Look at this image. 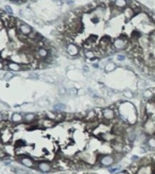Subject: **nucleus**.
Masks as SVG:
<instances>
[{"mask_svg": "<svg viewBox=\"0 0 155 174\" xmlns=\"http://www.w3.org/2000/svg\"><path fill=\"white\" fill-rule=\"evenodd\" d=\"M32 27L30 26V25H28L26 24V22H24V24L20 26V28L18 29V32H20L21 34H24V35H29L30 33H31V31H32Z\"/></svg>", "mask_w": 155, "mask_h": 174, "instance_id": "2eb2a0df", "label": "nucleus"}, {"mask_svg": "<svg viewBox=\"0 0 155 174\" xmlns=\"http://www.w3.org/2000/svg\"><path fill=\"white\" fill-rule=\"evenodd\" d=\"M97 163H99L100 168L108 169L110 167H113V166L116 165L115 156H114V154H111V153H105V154L98 155Z\"/></svg>", "mask_w": 155, "mask_h": 174, "instance_id": "f257e3e1", "label": "nucleus"}, {"mask_svg": "<svg viewBox=\"0 0 155 174\" xmlns=\"http://www.w3.org/2000/svg\"><path fill=\"white\" fill-rule=\"evenodd\" d=\"M116 59L118 62H122V60H125V55H123V54H117L116 55Z\"/></svg>", "mask_w": 155, "mask_h": 174, "instance_id": "f704fd0d", "label": "nucleus"}, {"mask_svg": "<svg viewBox=\"0 0 155 174\" xmlns=\"http://www.w3.org/2000/svg\"><path fill=\"white\" fill-rule=\"evenodd\" d=\"M154 92L152 91V89H149V88H147V89H144V91H142V98H144V100L146 101V102H148V101H151L152 99L154 98Z\"/></svg>", "mask_w": 155, "mask_h": 174, "instance_id": "dca6fc26", "label": "nucleus"}, {"mask_svg": "<svg viewBox=\"0 0 155 174\" xmlns=\"http://www.w3.org/2000/svg\"><path fill=\"white\" fill-rule=\"evenodd\" d=\"M122 15H123L124 19L128 20V21H131V20L136 16L134 10L132 9V7H124V9L122 10Z\"/></svg>", "mask_w": 155, "mask_h": 174, "instance_id": "9b49d317", "label": "nucleus"}, {"mask_svg": "<svg viewBox=\"0 0 155 174\" xmlns=\"http://www.w3.org/2000/svg\"><path fill=\"white\" fill-rule=\"evenodd\" d=\"M146 145H148L151 152H155V135L154 136H148L146 140Z\"/></svg>", "mask_w": 155, "mask_h": 174, "instance_id": "f3484780", "label": "nucleus"}, {"mask_svg": "<svg viewBox=\"0 0 155 174\" xmlns=\"http://www.w3.org/2000/svg\"><path fill=\"white\" fill-rule=\"evenodd\" d=\"M14 77H15V72L6 71V72H4V74L2 75V80H4V81H10V80L13 79Z\"/></svg>", "mask_w": 155, "mask_h": 174, "instance_id": "393cba45", "label": "nucleus"}, {"mask_svg": "<svg viewBox=\"0 0 155 174\" xmlns=\"http://www.w3.org/2000/svg\"><path fill=\"white\" fill-rule=\"evenodd\" d=\"M112 44H113V40H112L111 36H108V35H103L101 38H99V46L102 48L103 50L105 49V47L110 46Z\"/></svg>", "mask_w": 155, "mask_h": 174, "instance_id": "f8f14e48", "label": "nucleus"}, {"mask_svg": "<svg viewBox=\"0 0 155 174\" xmlns=\"http://www.w3.org/2000/svg\"><path fill=\"white\" fill-rule=\"evenodd\" d=\"M12 173L13 174H29L26 169H24V167H17V166H11L10 167Z\"/></svg>", "mask_w": 155, "mask_h": 174, "instance_id": "a211bd4d", "label": "nucleus"}, {"mask_svg": "<svg viewBox=\"0 0 155 174\" xmlns=\"http://www.w3.org/2000/svg\"><path fill=\"white\" fill-rule=\"evenodd\" d=\"M15 159H16V161L21 166V167H24L26 169H33V170H34L35 166H36V161H35V159L29 155H25V154L16 155Z\"/></svg>", "mask_w": 155, "mask_h": 174, "instance_id": "f03ea898", "label": "nucleus"}, {"mask_svg": "<svg viewBox=\"0 0 155 174\" xmlns=\"http://www.w3.org/2000/svg\"><path fill=\"white\" fill-rule=\"evenodd\" d=\"M17 34H18V31H17L16 28H9V29H7V35L10 40H18L17 39Z\"/></svg>", "mask_w": 155, "mask_h": 174, "instance_id": "4468645a", "label": "nucleus"}, {"mask_svg": "<svg viewBox=\"0 0 155 174\" xmlns=\"http://www.w3.org/2000/svg\"><path fill=\"white\" fill-rule=\"evenodd\" d=\"M14 147L16 150H20V149H24L26 147V141L24 139H17L16 141L14 142Z\"/></svg>", "mask_w": 155, "mask_h": 174, "instance_id": "b1692460", "label": "nucleus"}, {"mask_svg": "<svg viewBox=\"0 0 155 174\" xmlns=\"http://www.w3.org/2000/svg\"><path fill=\"white\" fill-rule=\"evenodd\" d=\"M142 132L147 136H154L155 135V120L153 118H149L141 123Z\"/></svg>", "mask_w": 155, "mask_h": 174, "instance_id": "39448f33", "label": "nucleus"}, {"mask_svg": "<svg viewBox=\"0 0 155 174\" xmlns=\"http://www.w3.org/2000/svg\"><path fill=\"white\" fill-rule=\"evenodd\" d=\"M9 1H12V2H14V3H18L19 0H9Z\"/></svg>", "mask_w": 155, "mask_h": 174, "instance_id": "a19ab883", "label": "nucleus"}, {"mask_svg": "<svg viewBox=\"0 0 155 174\" xmlns=\"http://www.w3.org/2000/svg\"><path fill=\"white\" fill-rule=\"evenodd\" d=\"M114 4L117 7H119V9H124V7H128V0H115L114 1Z\"/></svg>", "mask_w": 155, "mask_h": 174, "instance_id": "5701e85b", "label": "nucleus"}, {"mask_svg": "<svg viewBox=\"0 0 155 174\" xmlns=\"http://www.w3.org/2000/svg\"><path fill=\"white\" fill-rule=\"evenodd\" d=\"M7 157H10V156H7L6 151L3 150V148H0V160H4Z\"/></svg>", "mask_w": 155, "mask_h": 174, "instance_id": "473e14b6", "label": "nucleus"}, {"mask_svg": "<svg viewBox=\"0 0 155 174\" xmlns=\"http://www.w3.org/2000/svg\"><path fill=\"white\" fill-rule=\"evenodd\" d=\"M4 121V116H3V112L0 110V124Z\"/></svg>", "mask_w": 155, "mask_h": 174, "instance_id": "c9c22d12", "label": "nucleus"}, {"mask_svg": "<svg viewBox=\"0 0 155 174\" xmlns=\"http://www.w3.org/2000/svg\"><path fill=\"white\" fill-rule=\"evenodd\" d=\"M140 168L141 167L138 165V163H131L128 167L125 168V170L129 174H137L138 171L140 170Z\"/></svg>", "mask_w": 155, "mask_h": 174, "instance_id": "ddd939ff", "label": "nucleus"}, {"mask_svg": "<svg viewBox=\"0 0 155 174\" xmlns=\"http://www.w3.org/2000/svg\"><path fill=\"white\" fill-rule=\"evenodd\" d=\"M4 67H6V65H4V63L2 62L1 60H0V70H3Z\"/></svg>", "mask_w": 155, "mask_h": 174, "instance_id": "4c0bfd02", "label": "nucleus"}, {"mask_svg": "<svg viewBox=\"0 0 155 174\" xmlns=\"http://www.w3.org/2000/svg\"><path fill=\"white\" fill-rule=\"evenodd\" d=\"M6 65V67L9 71H12V72H20L22 71V65L21 64H18V63H15V62H9L7 64H4Z\"/></svg>", "mask_w": 155, "mask_h": 174, "instance_id": "9d476101", "label": "nucleus"}, {"mask_svg": "<svg viewBox=\"0 0 155 174\" xmlns=\"http://www.w3.org/2000/svg\"><path fill=\"white\" fill-rule=\"evenodd\" d=\"M115 174H129L128 172H126V170H120V171H118L117 173Z\"/></svg>", "mask_w": 155, "mask_h": 174, "instance_id": "58836bf2", "label": "nucleus"}, {"mask_svg": "<svg viewBox=\"0 0 155 174\" xmlns=\"http://www.w3.org/2000/svg\"><path fill=\"white\" fill-rule=\"evenodd\" d=\"M83 71H84L85 74H88V72H89V67H88L87 65H84V66H83Z\"/></svg>", "mask_w": 155, "mask_h": 174, "instance_id": "e433bc0d", "label": "nucleus"}, {"mask_svg": "<svg viewBox=\"0 0 155 174\" xmlns=\"http://www.w3.org/2000/svg\"><path fill=\"white\" fill-rule=\"evenodd\" d=\"M37 123H39V128H43V130H50V128L55 127L57 124V121L51 120L49 118H40V119H37Z\"/></svg>", "mask_w": 155, "mask_h": 174, "instance_id": "423d86ee", "label": "nucleus"}, {"mask_svg": "<svg viewBox=\"0 0 155 174\" xmlns=\"http://www.w3.org/2000/svg\"><path fill=\"white\" fill-rule=\"evenodd\" d=\"M37 119H39L37 113L28 112L26 114H24V123H26V124H32V123L36 122Z\"/></svg>", "mask_w": 155, "mask_h": 174, "instance_id": "1a4fd4ad", "label": "nucleus"}, {"mask_svg": "<svg viewBox=\"0 0 155 174\" xmlns=\"http://www.w3.org/2000/svg\"><path fill=\"white\" fill-rule=\"evenodd\" d=\"M89 17H90V22L93 25H98V24H100L101 22V19L100 18H98V17H96V16H91V15L89 14Z\"/></svg>", "mask_w": 155, "mask_h": 174, "instance_id": "2f4dec72", "label": "nucleus"}, {"mask_svg": "<svg viewBox=\"0 0 155 174\" xmlns=\"http://www.w3.org/2000/svg\"><path fill=\"white\" fill-rule=\"evenodd\" d=\"M35 171H39V172H43L46 174L53 173L54 171V166L51 161L47 160V159H42L36 161V166L34 168Z\"/></svg>", "mask_w": 155, "mask_h": 174, "instance_id": "20e7f679", "label": "nucleus"}, {"mask_svg": "<svg viewBox=\"0 0 155 174\" xmlns=\"http://www.w3.org/2000/svg\"><path fill=\"white\" fill-rule=\"evenodd\" d=\"M120 170H121V166H118V165H115V166H113V167H110L107 169V171L110 174H115Z\"/></svg>", "mask_w": 155, "mask_h": 174, "instance_id": "bb28decb", "label": "nucleus"}, {"mask_svg": "<svg viewBox=\"0 0 155 174\" xmlns=\"http://www.w3.org/2000/svg\"><path fill=\"white\" fill-rule=\"evenodd\" d=\"M122 95H123V97H124V98H126V99H132V98L134 97V92H133V91H131V90H130V89H125V90H123Z\"/></svg>", "mask_w": 155, "mask_h": 174, "instance_id": "c85d7f7f", "label": "nucleus"}, {"mask_svg": "<svg viewBox=\"0 0 155 174\" xmlns=\"http://www.w3.org/2000/svg\"><path fill=\"white\" fill-rule=\"evenodd\" d=\"M66 95H68V96H77L78 95V89L75 87L67 88V92H66Z\"/></svg>", "mask_w": 155, "mask_h": 174, "instance_id": "c756f323", "label": "nucleus"}, {"mask_svg": "<svg viewBox=\"0 0 155 174\" xmlns=\"http://www.w3.org/2000/svg\"><path fill=\"white\" fill-rule=\"evenodd\" d=\"M93 101H95V103L97 105H99V106L101 107V105H103L104 103H105V100L103 99L102 97H101V96H97V97H95V98H93Z\"/></svg>", "mask_w": 155, "mask_h": 174, "instance_id": "cd10ccee", "label": "nucleus"}, {"mask_svg": "<svg viewBox=\"0 0 155 174\" xmlns=\"http://www.w3.org/2000/svg\"><path fill=\"white\" fill-rule=\"evenodd\" d=\"M53 110H55V112H66L67 110V105L62 102H57L53 105Z\"/></svg>", "mask_w": 155, "mask_h": 174, "instance_id": "aec40b11", "label": "nucleus"}, {"mask_svg": "<svg viewBox=\"0 0 155 174\" xmlns=\"http://www.w3.org/2000/svg\"><path fill=\"white\" fill-rule=\"evenodd\" d=\"M81 48L78 46L75 42H70V44L67 45V48H66V52H67V56L70 57V59H78V55L80 53Z\"/></svg>", "mask_w": 155, "mask_h": 174, "instance_id": "0eeeda50", "label": "nucleus"}, {"mask_svg": "<svg viewBox=\"0 0 155 174\" xmlns=\"http://www.w3.org/2000/svg\"><path fill=\"white\" fill-rule=\"evenodd\" d=\"M10 121L16 127V125L22 124L24 123V114L21 112H15L11 115V118H10Z\"/></svg>", "mask_w": 155, "mask_h": 174, "instance_id": "6e6552de", "label": "nucleus"}, {"mask_svg": "<svg viewBox=\"0 0 155 174\" xmlns=\"http://www.w3.org/2000/svg\"><path fill=\"white\" fill-rule=\"evenodd\" d=\"M96 7H97V3H96V1H95V2H89V3L83 6V10H84V13L89 14L96 9Z\"/></svg>", "mask_w": 155, "mask_h": 174, "instance_id": "6ab92c4d", "label": "nucleus"}, {"mask_svg": "<svg viewBox=\"0 0 155 174\" xmlns=\"http://www.w3.org/2000/svg\"><path fill=\"white\" fill-rule=\"evenodd\" d=\"M117 68V65L115 64L114 62H108L105 64V66H104V70H105V72H113L114 70H116Z\"/></svg>", "mask_w": 155, "mask_h": 174, "instance_id": "412c9836", "label": "nucleus"}, {"mask_svg": "<svg viewBox=\"0 0 155 174\" xmlns=\"http://www.w3.org/2000/svg\"><path fill=\"white\" fill-rule=\"evenodd\" d=\"M137 87H138L139 90H144L148 88V84L144 80H139L138 83H137Z\"/></svg>", "mask_w": 155, "mask_h": 174, "instance_id": "a878e982", "label": "nucleus"}, {"mask_svg": "<svg viewBox=\"0 0 155 174\" xmlns=\"http://www.w3.org/2000/svg\"><path fill=\"white\" fill-rule=\"evenodd\" d=\"M3 10L7 12V14H10V15H13V10H12L11 6H9V4H7V6H4Z\"/></svg>", "mask_w": 155, "mask_h": 174, "instance_id": "72a5a7b5", "label": "nucleus"}, {"mask_svg": "<svg viewBox=\"0 0 155 174\" xmlns=\"http://www.w3.org/2000/svg\"><path fill=\"white\" fill-rule=\"evenodd\" d=\"M39 80L44 81V82H46V83H50V84H54L55 83V79H53L51 75H48V74L39 75Z\"/></svg>", "mask_w": 155, "mask_h": 174, "instance_id": "4be33fe9", "label": "nucleus"}, {"mask_svg": "<svg viewBox=\"0 0 155 174\" xmlns=\"http://www.w3.org/2000/svg\"><path fill=\"white\" fill-rule=\"evenodd\" d=\"M81 94H85V90L83 89V88H80V89H78V95H81Z\"/></svg>", "mask_w": 155, "mask_h": 174, "instance_id": "ea45409f", "label": "nucleus"}, {"mask_svg": "<svg viewBox=\"0 0 155 174\" xmlns=\"http://www.w3.org/2000/svg\"><path fill=\"white\" fill-rule=\"evenodd\" d=\"M53 1H57V0H53Z\"/></svg>", "mask_w": 155, "mask_h": 174, "instance_id": "37998d69", "label": "nucleus"}, {"mask_svg": "<svg viewBox=\"0 0 155 174\" xmlns=\"http://www.w3.org/2000/svg\"><path fill=\"white\" fill-rule=\"evenodd\" d=\"M28 77H29V79H31V80H39V74L35 71H30L29 74H28Z\"/></svg>", "mask_w": 155, "mask_h": 174, "instance_id": "7c9ffc66", "label": "nucleus"}, {"mask_svg": "<svg viewBox=\"0 0 155 174\" xmlns=\"http://www.w3.org/2000/svg\"><path fill=\"white\" fill-rule=\"evenodd\" d=\"M101 119L114 122L116 119H118V109H114L111 106L102 107V109H101Z\"/></svg>", "mask_w": 155, "mask_h": 174, "instance_id": "7ed1b4c3", "label": "nucleus"}, {"mask_svg": "<svg viewBox=\"0 0 155 174\" xmlns=\"http://www.w3.org/2000/svg\"><path fill=\"white\" fill-rule=\"evenodd\" d=\"M60 1H62L63 3H67V2L69 1V0H60Z\"/></svg>", "mask_w": 155, "mask_h": 174, "instance_id": "79ce46f5", "label": "nucleus"}]
</instances>
